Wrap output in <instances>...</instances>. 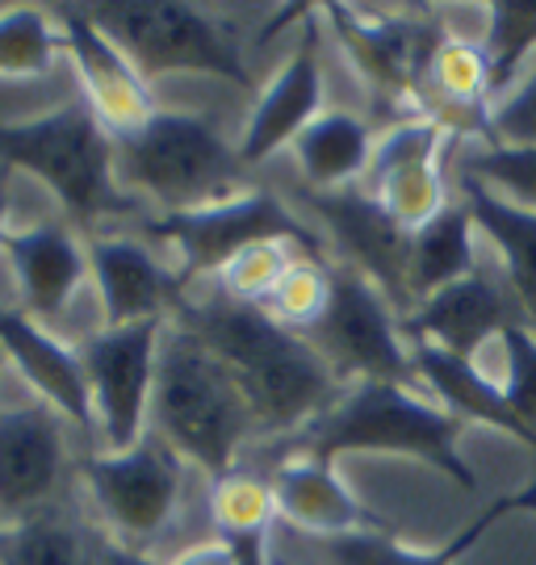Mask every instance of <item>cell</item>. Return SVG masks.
Listing matches in <instances>:
<instances>
[{"label":"cell","instance_id":"19","mask_svg":"<svg viewBox=\"0 0 536 565\" xmlns=\"http://www.w3.org/2000/svg\"><path fill=\"white\" fill-rule=\"evenodd\" d=\"M4 260L18 277L21 310L34 315L42 327L60 331L63 315L76 306L88 277V247L63 223H39L25 231H9L0 243Z\"/></svg>","mask_w":536,"mask_h":565},{"label":"cell","instance_id":"5","mask_svg":"<svg viewBox=\"0 0 536 565\" xmlns=\"http://www.w3.org/2000/svg\"><path fill=\"white\" fill-rule=\"evenodd\" d=\"M118 184L151 214H185L248 193V163L201 114L156 109L143 130L114 139Z\"/></svg>","mask_w":536,"mask_h":565},{"label":"cell","instance_id":"16","mask_svg":"<svg viewBox=\"0 0 536 565\" xmlns=\"http://www.w3.org/2000/svg\"><path fill=\"white\" fill-rule=\"evenodd\" d=\"M398 323H402L407 340L437 343V348L453 352L461 361H477L512 327H524V315H519V302L512 298V289L503 281L498 264L482 260V268H477L474 277H465V281L449 285V289H440L432 298H423Z\"/></svg>","mask_w":536,"mask_h":565},{"label":"cell","instance_id":"38","mask_svg":"<svg viewBox=\"0 0 536 565\" xmlns=\"http://www.w3.org/2000/svg\"><path fill=\"white\" fill-rule=\"evenodd\" d=\"M269 565H323L311 557V548H298V536L290 527H273L269 536Z\"/></svg>","mask_w":536,"mask_h":565},{"label":"cell","instance_id":"26","mask_svg":"<svg viewBox=\"0 0 536 565\" xmlns=\"http://www.w3.org/2000/svg\"><path fill=\"white\" fill-rule=\"evenodd\" d=\"M477 223L470 214V205L449 202V210L432 218V223L411 235V260H407V289H411V302H423L449 285L474 277L482 268V247H477Z\"/></svg>","mask_w":536,"mask_h":565},{"label":"cell","instance_id":"27","mask_svg":"<svg viewBox=\"0 0 536 565\" xmlns=\"http://www.w3.org/2000/svg\"><path fill=\"white\" fill-rule=\"evenodd\" d=\"M491 97V67L486 55L474 39H453L444 34L428 72H423V88H419V114L423 118H437L449 126V114H474L477 118V139H482V109Z\"/></svg>","mask_w":536,"mask_h":565},{"label":"cell","instance_id":"24","mask_svg":"<svg viewBox=\"0 0 536 565\" xmlns=\"http://www.w3.org/2000/svg\"><path fill=\"white\" fill-rule=\"evenodd\" d=\"M101 527L76 494L0 524V565H97Z\"/></svg>","mask_w":536,"mask_h":565},{"label":"cell","instance_id":"6","mask_svg":"<svg viewBox=\"0 0 536 565\" xmlns=\"http://www.w3.org/2000/svg\"><path fill=\"white\" fill-rule=\"evenodd\" d=\"M88 18L122 46V55L151 84L159 76H210L252 88L243 42L222 18L177 0H101L84 4Z\"/></svg>","mask_w":536,"mask_h":565},{"label":"cell","instance_id":"35","mask_svg":"<svg viewBox=\"0 0 536 565\" xmlns=\"http://www.w3.org/2000/svg\"><path fill=\"white\" fill-rule=\"evenodd\" d=\"M482 139L495 147H536V55L486 102Z\"/></svg>","mask_w":536,"mask_h":565},{"label":"cell","instance_id":"7","mask_svg":"<svg viewBox=\"0 0 536 565\" xmlns=\"http://www.w3.org/2000/svg\"><path fill=\"white\" fill-rule=\"evenodd\" d=\"M198 469L147 431L126 452H84L76 461L80 494L105 536L130 548H159L189 503V478ZM201 478V473H198Z\"/></svg>","mask_w":536,"mask_h":565},{"label":"cell","instance_id":"15","mask_svg":"<svg viewBox=\"0 0 536 565\" xmlns=\"http://www.w3.org/2000/svg\"><path fill=\"white\" fill-rule=\"evenodd\" d=\"M88 277L101 306V327H135L172 319L189 281L151 252L139 235H88Z\"/></svg>","mask_w":536,"mask_h":565},{"label":"cell","instance_id":"9","mask_svg":"<svg viewBox=\"0 0 536 565\" xmlns=\"http://www.w3.org/2000/svg\"><path fill=\"white\" fill-rule=\"evenodd\" d=\"M302 340L336 369L344 385L353 382H402L411 377V343L402 335L398 310L378 285L353 264L332 260V302Z\"/></svg>","mask_w":536,"mask_h":565},{"label":"cell","instance_id":"21","mask_svg":"<svg viewBox=\"0 0 536 565\" xmlns=\"http://www.w3.org/2000/svg\"><path fill=\"white\" fill-rule=\"evenodd\" d=\"M411 343V377H416V385H423V394L432 403L444 406L461 424L498 427V431H507V436L524 440L528 448H536V431L507 406L495 377H486L474 361H461V356L444 352L437 343Z\"/></svg>","mask_w":536,"mask_h":565},{"label":"cell","instance_id":"2","mask_svg":"<svg viewBox=\"0 0 536 565\" xmlns=\"http://www.w3.org/2000/svg\"><path fill=\"white\" fill-rule=\"evenodd\" d=\"M151 431L206 482L231 473L239 457L260 445L256 411L231 369L198 331L168 319L159 340Z\"/></svg>","mask_w":536,"mask_h":565},{"label":"cell","instance_id":"13","mask_svg":"<svg viewBox=\"0 0 536 565\" xmlns=\"http://www.w3.org/2000/svg\"><path fill=\"white\" fill-rule=\"evenodd\" d=\"M72 431L55 406L30 394V403L0 406V520H18L67 499Z\"/></svg>","mask_w":536,"mask_h":565},{"label":"cell","instance_id":"3","mask_svg":"<svg viewBox=\"0 0 536 565\" xmlns=\"http://www.w3.org/2000/svg\"><path fill=\"white\" fill-rule=\"evenodd\" d=\"M461 419L437 406L419 385L402 382H353L339 390V398L315 424L290 436V452H306L318 461L336 465L344 452H390L416 457L440 469L461 490H474V469L461 461Z\"/></svg>","mask_w":536,"mask_h":565},{"label":"cell","instance_id":"28","mask_svg":"<svg viewBox=\"0 0 536 565\" xmlns=\"http://www.w3.org/2000/svg\"><path fill=\"white\" fill-rule=\"evenodd\" d=\"M206 511H210V532L222 541L273 536V527L281 524L269 473L243 469V465H235L231 473H222L214 482H206Z\"/></svg>","mask_w":536,"mask_h":565},{"label":"cell","instance_id":"41","mask_svg":"<svg viewBox=\"0 0 536 565\" xmlns=\"http://www.w3.org/2000/svg\"><path fill=\"white\" fill-rule=\"evenodd\" d=\"M9 181H13V168L0 163V243H4V223H9Z\"/></svg>","mask_w":536,"mask_h":565},{"label":"cell","instance_id":"14","mask_svg":"<svg viewBox=\"0 0 536 565\" xmlns=\"http://www.w3.org/2000/svg\"><path fill=\"white\" fill-rule=\"evenodd\" d=\"M51 18L60 25L63 55L72 60L80 81V97L109 130V139H126L156 118V97L143 72L122 55V46L97 21L88 18L84 4H55Z\"/></svg>","mask_w":536,"mask_h":565},{"label":"cell","instance_id":"40","mask_svg":"<svg viewBox=\"0 0 536 565\" xmlns=\"http://www.w3.org/2000/svg\"><path fill=\"white\" fill-rule=\"evenodd\" d=\"M235 545L239 565H269V536H239Z\"/></svg>","mask_w":536,"mask_h":565},{"label":"cell","instance_id":"34","mask_svg":"<svg viewBox=\"0 0 536 565\" xmlns=\"http://www.w3.org/2000/svg\"><path fill=\"white\" fill-rule=\"evenodd\" d=\"M327 302H332V260L298 256V260L285 268V277H281V285L273 289V298L264 302V310H269L281 327L306 335V331L327 315Z\"/></svg>","mask_w":536,"mask_h":565},{"label":"cell","instance_id":"11","mask_svg":"<svg viewBox=\"0 0 536 565\" xmlns=\"http://www.w3.org/2000/svg\"><path fill=\"white\" fill-rule=\"evenodd\" d=\"M323 18L336 30V42L348 51V63L357 67L365 88H374L381 102L398 105L402 118H416L428 60L444 42L440 21L407 18V13H365L348 4H327Z\"/></svg>","mask_w":536,"mask_h":565},{"label":"cell","instance_id":"25","mask_svg":"<svg viewBox=\"0 0 536 565\" xmlns=\"http://www.w3.org/2000/svg\"><path fill=\"white\" fill-rule=\"evenodd\" d=\"M374 130L353 109H323L298 139H294V163L302 181L315 193H336L360 184L369 156H374Z\"/></svg>","mask_w":536,"mask_h":565},{"label":"cell","instance_id":"37","mask_svg":"<svg viewBox=\"0 0 536 565\" xmlns=\"http://www.w3.org/2000/svg\"><path fill=\"white\" fill-rule=\"evenodd\" d=\"M168 565H239V557L231 541L206 536V541H193L189 548H180L177 557H168Z\"/></svg>","mask_w":536,"mask_h":565},{"label":"cell","instance_id":"29","mask_svg":"<svg viewBox=\"0 0 536 565\" xmlns=\"http://www.w3.org/2000/svg\"><path fill=\"white\" fill-rule=\"evenodd\" d=\"M374 202L395 218L407 235H416L423 226L440 218L449 210V177H444V160H428V163H407V168H395L378 181L360 184Z\"/></svg>","mask_w":536,"mask_h":565},{"label":"cell","instance_id":"10","mask_svg":"<svg viewBox=\"0 0 536 565\" xmlns=\"http://www.w3.org/2000/svg\"><path fill=\"white\" fill-rule=\"evenodd\" d=\"M164 327L168 319L135 327H97L93 335L76 343L84 373H88V390H93L101 452H126L151 431V394H156Z\"/></svg>","mask_w":536,"mask_h":565},{"label":"cell","instance_id":"1","mask_svg":"<svg viewBox=\"0 0 536 565\" xmlns=\"http://www.w3.org/2000/svg\"><path fill=\"white\" fill-rule=\"evenodd\" d=\"M214 348L231 377L243 385L256 411L260 445L290 440L339 398L344 382L298 331L281 327L264 306L227 298L214 281H201L185 294L172 315Z\"/></svg>","mask_w":536,"mask_h":565},{"label":"cell","instance_id":"20","mask_svg":"<svg viewBox=\"0 0 536 565\" xmlns=\"http://www.w3.org/2000/svg\"><path fill=\"white\" fill-rule=\"evenodd\" d=\"M269 486L277 499L281 527L311 536V541H332L365 527H381L378 515L360 503L357 494L344 486L336 465L306 457V452H285L269 469Z\"/></svg>","mask_w":536,"mask_h":565},{"label":"cell","instance_id":"8","mask_svg":"<svg viewBox=\"0 0 536 565\" xmlns=\"http://www.w3.org/2000/svg\"><path fill=\"white\" fill-rule=\"evenodd\" d=\"M143 239L172 247L177 273L189 281V289L201 281H214L243 247L264 239H294L318 260H332L315 223H306L302 214H294V205L264 193V189H248L231 202L206 205V210L151 214V218H143Z\"/></svg>","mask_w":536,"mask_h":565},{"label":"cell","instance_id":"12","mask_svg":"<svg viewBox=\"0 0 536 565\" xmlns=\"http://www.w3.org/2000/svg\"><path fill=\"white\" fill-rule=\"evenodd\" d=\"M294 202L315 214V231L332 247V260L353 264L390 298L398 319H407L416 302L407 289V260H411V235L381 210L360 184L336 189V193H315L302 189Z\"/></svg>","mask_w":536,"mask_h":565},{"label":"cell","instance_id":"4","mask_svg":"<svg viewBox=\"0 0 536 565\" xmlns=\"http://www.w3.org/2000/svg\"><path fill=\"white\" fill-rule=\"evenodd\" d=\"M0 163L46 184L67 218L88 226V235H97V223L105 218L143 210L118 184L114 139L84 97H72L39 118L0 121Z\"/></svg>","mask_w":536,"mask_h":565},{"label":"cell","instance_id":"31","mask_svg":"<svg viewBox=\"0 0 536 565\" xmlns=\"http://www.w3.org/2000/svg\"><path fill=\"white\" fill-rule=\"evenodd\" d=\"M477 46H482L486 67H491V97H495L498 88H507L512 76L536 55V0H495V4H486Z\"/></svg>","mask_w":536,"mask_h":565},{"label":"cell","instance_id":"18","mask_svg":"<svg viewBox=\"0 0 536 565\" xmlns=\"http://www.w3.org/2000/svg\"><path fill=\"white\" fill-rule=\"evenodd\" d=\"M0 348H4V361L21 373V382L30 385V394L55 406L67 424L93 440V452H97L93 390H88V373H84L76 343L42 327L21 306H0Z\"/></svg>","mask_w":536,"mask_h":565},{"label":"cell","instance_id":"22","mask_svg":"<svg viewBox=\"0 0 536 565\" xmlns=\"http://www.w3.org/2000/svg\"><path fill=\"white\" fill-rule=\"evenodd\" d=\"M458 189L461 202L474 214L482 243L495 252L498 273L512 289V298L519 302L524 327L536 335V214L503 202L474 177H458Z\"/></svg>","mask_w":536,"mask_h":565},{"label":"cell","instance_id":"39","mask_svg":"<svg viewBox=\"0 0 536 565\" xmlns=\"http://www.w3.org/2000/svg\"><path fill=\"white\" fill-rule=\"evenodd\" d=\"M97 565H168V562H159L156 553H147V548H130V545H122V541H114V536H105V532H101Z\"/></svg>","mask_w":536,"mask_h":565},{"label":"cell","instance_id":"43","mask_svg":"<svg viewBox=\"0 0 536 565\" xmlns=\"http://www.w3.org/2000/svg\"><path fill=\"white\" fill-rule=\"evenodd\" d=\"M0 524H4V520H0Z\"/></svg>","mask_w":536,"mask_h":565},{"label":"cell","instance_id":"33","mask_svg":"<svg viewBox=\"0 0 536 565\" xmlns=\"http://www.w3.org/2000/svg\"><path fill=\"white\" fill-rule=\"evenodd\" d=\"M298 256H311V252L294 239L252 243V247H243L235 260L222 268L219 277H214V285H219L227 298H235V302L264 306L273 298V289L281 285V277H285V268L298 260Z\"/></svg>","mask_w":536,"mask_h":565},{"label":"cell","instance_id":"42","mask_svg":"<svg viewBox=\"0 0 536 565\" xmlns=\"http://www.w3.org/2000/svg\"><path fill=\"white\" fill-rule=\"evenodd\" d=\"M4 364H9V361H4V348H0V369H4Z\"/></svg>","mask_w":536,"mask_h":565},{"label":"cell","instance_id":"32","mask_svg":"<svg viewBox=\"0 0 536 565\" xmlns=\"http://www.w3.org/2000/svg\"><path fill=\"white\" fill-rule=\"evenodd\" d=\"M461 160L458 177H474L503 202L533 210L536 214V147H495L486 139L461 135Z\"/></svg>","mask_w":536,"mask_h":565},{"label":"cell","instance_id":"23","mask_svg":"<svg viewBox=\"0 0 536 565\" xmlns=\"http://www.w3.org/2000/svg\"><path fill=\"white\" fill-rule=\"evenodd\" d=\"M507 511H536V482H533V490H524V494H512V499L491 503L474 524L461 527L453 541H444V545L432 548V553L398 545L386 527H365V532H348V536H332V541H311V536H302V541L311 545V557L323 565H458Z\"/></svg>","mask_w":536,"mask_h":565},{"label":"cell","instance_id":"30","mask_svg":"<svg viewBox=\"0 0 536 565\" xmlns=\"http://www.w3.org/2000/svg\"><path fill=\"white\" fill-rule=\"evenodd\" d=\"M63 51L60 25L39 4L0 13V81H42Z\"/></svg>","mask_w":536,"mask_h":565},{"label":"cell","instance_id":"36","mask_svg":"<svg viewBox=\"0 0 536 565\" xmlns=\"http://www.w3.org/2000/svg\"><path fill=\"white\" fill-rule=\"evenodd\" d=\"M495 382L503 390L507 406L536 431V335L528 327H512L498 340Z\"/></svg>","mask_w":536,"mask_h":565},{"label":"cell","instance_id":"17","mask_svg":"<svg viewBox=\"0 0 536 565\" xmlns=\"http://www.w3.org/2000/svg\"><path fill=\"white\" fill-rule=\"evenodd\" d=\"M323 55H318V9L302 13V39L294 55L273 72V81L260 88V97L248 109V121L239 130L235 151L248 168L269 163L277 151L294 147L302 130L323 114Z\"/></svg>","mask_w":536,"mask_h":565}]
</instances>
